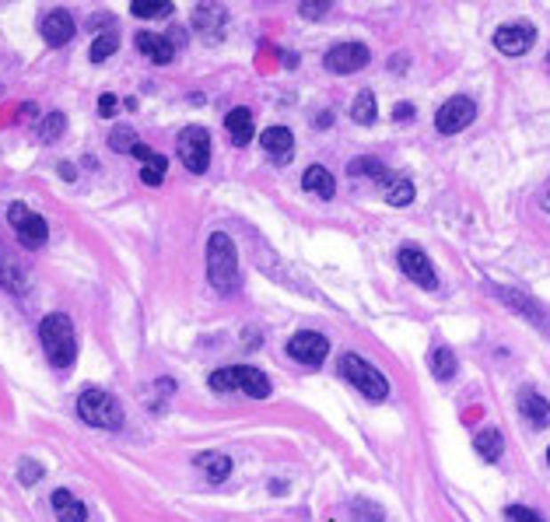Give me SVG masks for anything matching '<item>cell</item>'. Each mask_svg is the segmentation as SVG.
<instances>
[{"instance_id": "2e32d148", "label": "cell", "mask_w": 550, "mask_h": 522, "mask_svg": "<svg viewBox=\"0 0 550 522\" xmlns=\"http://www.w3.org/2000/svg\"><path fill=\"white\" fill-rule=\"evenodd\" d=\"M519 414L533 424V428H547L550 424V404L537 389H519Z\"/></svg>"}, {"instance_id": "6da1fadb", "label": "cell", "mask_w": 550, "mask_h": 522, "mask_svg": "<svg viewBox=\"0 0 550 522\" xmlns=\"http://www.w3.org/2000/svg\"><path fill=\"white\" fill-rule=\"evenodd\" d=\"M39 341H43V350H46L53 368H70L74 365V357H77V333H74V323L63 312H50L39 323Z\"/></svg>"}, {"instance_id": "277c9868", "label": "cell", "mask_w": 550, "mask_h": 522, "mask_svg": "<svg viewBox=\"0 0 550 522\" xmlns=\"http://www.w3.org/2000/svg\"><path fill=\"white\" fill-rule=\"evenodd\" d=\"M77 414H81V421L92 424V428H106V431H119V428H123V406H119V400H116L112 393H106V389H99V386L81 389V397H77Z\"/></svg>"}, {"instance_id": "f1b7e54d", "label": "cell", "mask_w": 550, "mask_h": 522, "mask_svg": "<svg viewBox=\"0 0 550 522\" xmlns=\"http://www.w3.org/2000/svg\"><path fill=\"white\" fill-rule=\"evenodd\" d=\"M137 144H141V141H137V133H133L130 126H116L109 133V148L112 151H119V155H133Z\"/></svg>"}, {"instance_id": "44dd1931", "label": "cell", "mask_w": 550, "mask_h": 522, "mask_svg": "<svg viewBox=\"0 0 550 522\" xmlns=\"http://www.w3.org/2000/svg\"><path fill=\"white\" fill-rule=\"evenodd\" d=\"M193 463L207 473V480H211V484H221V480L231 473V460H228L224 453H200Z\"/></svg>"}, {"instance_id": "7c38bea8", "label": "cell", "mask_w": 550, "mask_h": 522, "mask_svg": "<svg viewBox=\"0 0 550 522\" xmlns=\"http://www.w3.org/2000/svg\"><path fill=\"white\" fill-rule=\"evenodd\" d=\"M361 67H368V46L361 43H336L327 53V70L333 74H358Z\"/></svg>"}, {"instance_id": "60d3db41", "label": "cell", "mask_w": 550, "mask_h": 522, "mask_svg": "<svg viewBox=\"0 0 550 522\" xmlns=\"http://www.w3.org/2000/svg\"><path fill=\"white\" fill-rule=\"evenodd\" d=\"M540 204H544V211H550V193L544 197V200H540Z\"/></svg>"}, {"instance_id": "30bf717a", "label": "cell", "mask_w": 550, "mask_h": 522, "mask_svg": "<svg viewBox=\"0 0 550 522\" xmlns=\"http://www.w3.org/2000/svg\"><path fill=\"white\" fill-rule=\"evenodd\" d=\"M473 116H477L473 99L456 95V99H449L439 113H435V126H439V133H459V130H466L473 123Z\"/></svg>"}, {"instance_id": "e575fe53", "label": "cell", "mask_w": 550, "mask_h": 522, "mask_svg": "<svg viewBox=\"0 0 550 522\" xmlns=\"http://www.w3.org/2000/svg\"><path fill=\"white\" fill-rule=\"evenodd\" d=\"M327 11H330V4H327V0H323V4H312V0H305V4H302V18H323Z\"/></svg>"}, {"instance_id": "9a60e30c", "label": "cell", "mask_w": 550, "mask_h": 522, "mask_svg": "<svg viewBox=\"0 0 550 522\" xmlns=\"http://www.w3.org/2000/svg\"><path fill=\"white\" fill-rule=\"evenodd\" d=\"M260 148H263L274 162H291V155H295V133H291L287 126H267V130L260 133Z\"/></svg>"}, {"instance_id": "74e56055", "label": "cell", "mask_w": 550, "mask_h": 522, "mask_svg": "<svg viewBox=\"0 0 550 522\" xmlns=\"http://www.w3.org/2000/svg\"><path fill=\"white\" fill-rule=\"evenodd\" d=\"M392 119H396V123H410V119H414V106H410V102H400V106L392 109Z\"/></svg>"}, {"instance_id": "5bb4252c", "label": "cell", "mask_w": 550, "mask_h": 522, "mask_svg": "<svg viewBox=\"0 0 550 522\" xmlns=\"http://www.w3.org/2000/svg\"><path fill=\"white\" fill-rule=\"evenodd\" d=\"M43 39H46V46H67L74 39V18H70V11L56 7V11H50L43 18Z\"/></svg>"}, {"instance_id": "3957f363", "label": "cell", "mask_w": 550, "mask_h": 522, "mask_svg": "<svg viewBox=\"0 0 550 522\" xmlns=\"http://www.w3.org/2000/svg\"><path fill=\"white\" fill-rule=\"evenodd\" d=\"M211 389L214 393H246L253 400H267L274 393L271 379L260 368H249V365H231V368L214 372L211 375Z\"/></svg>"}, {"instance_id": "f546056e", "label": "cell", "mask_w": 550, "mask_h": 522, "mask_svg": "<svg viewBox=\"0 0 550 522\" xmlns=\"http://www.w3.org/2000/svg\"><path fill=\"white\" fill-rule=\"evenodd\" d=\"M116 50H119V36H116V32H106V36H99V39L92 43L88 57H92V63H102V60H109Z\"/></svg>"}, {"instance_id": "e0dca14e", "label": "cell", "mask_w": 550, "mask_h": 522, "mask_svg": "<svg viewBox=\"0 0 550 522\" xmlns=\"http://www.w3.org/2000/svg\"><path fill=\"white\" fill-rule=\"evenodd\" d=\"M137 50L151 60V63H158V67L172 63V57H175L172 39H166V36H155V32H141V36H137Z\"/></svg>"}, {"instance_id": "d590c367", "label": "cell", "mask_w": 550, "mask_h": 522, "mask_svg": "<svg viewBox=\"0 0 550 522\" xmlns=\"http://www.w3.org/2000/svg\"><path fill=\"white\" fill-rule=\"evenodd\" d=\"M354 519L358 522H379L383 519V512H379V509H372V512H368V509H365V502H358V505H354Z\"/></svg>"}, {"instance_id": "4fadbf2b", "label": "cell", "mask_w": 550, "mask_h": 522, "mask_svg": "<svg viewBox=\"0 0 550 522\" xmlns=\"http://www.w3.org/2000/svg\"><path fill=\"white\" fill-rule=\"evenodd\" d=\"M224 25H228V11L221 4H200L193 11V28L207 39V43H218L224 36Z\"/></svg>"}, {"instance_id": "4dcf8cb0", "label": "cell", "mask_w": 550, "mask_h": 522, "mask_svg": "<svg viewBox=\"0 0 550 522\" xmlns=\"http://www.w3.org/2000/svg\"><path fill=\"white\" fill-rule=\"evenodd\" d=\"M385 200H389L392 207H407V204L414 200V182H410V179H396V182L389 186Z\"/></svg>"}, {"instance_id": "ba28073f", "label": "cell", "mask_w": 550, "mask_h": 522, "mask_svg": "<svg viewBox=\"0 0 550 522\" xmlns=\"http://www.w3.org/2000/svg\"><path fill=\"white\" fill-rule=\"evenodd\" d=\"M396 260H400V270H403L414 285H421V288H428V291L439 288V274H435L432 260H428L417 245H403V249L396 253Z\"/></svg>"}, {"instance_id": "83f0119b", "label": "cell", "mask_w": 550, "mask_h": 522, "mask_svg": "<svg viewBox=\"0 0 550 522\" xmlns=\"http://www.w3.org/2000/svg\"><path fill=\"white\" fill-rule=\"evenodd\" d=\"M166 169H168L166 155H158V151H155V155L144 162V169H141V182H144V186H162Z\"/></svg>"}, {"instance_id": "d4e9b609", "label": "cell", "mask_w": 550, "mask_h": 522, "mask_svg": "<svg viewBox=\"0 0 550 522\" xmlns=\"http://www.w3.org/2000/svg\"><path fill=\"white\" fill-rule=\"evenodd\" d=\"M376 95L372 92H358V99H354V106H351V119L354 123H361V126H372L376 123Z\"/></svg>"}, {"instance_id": "b9f144b4", "label": "cell", "mask_w": 550, "mask_h": 522, "mask_svg": "<svg viewBox=\"0 0 550 522\" xmlns=\"http://www.w3.org/2000/svg\"><path fill=\"white\" fill-rule=\"evenodd\" d=\"M547 463H550V449H547Z\"/></svg>"}, {"instance_id": "5b68a950", "label": "cell", "mask_w": 550, "mask_h": 522, "mask_svg": "<svg viewBox=\"0 0 550 522\" xmlns=\"http://www.w3.org/2000/svg\"><path fill=\"white\" fill-rule=\"evenodd\" d=\"M340 375H344L365 400H372V404H383L385 397H389L385 375L376 365H368L361 354H344V357H340Z\"/></svg>"}, {"instance_id": "7a4b0ae2", "label": "cell", "mask_w": 550, "mask_h": 522, "mask_svg": "<svg viewBox=\"0 0 550 522\" xmlns=\"http://www.w3.org/2000/svg\"><path fill=\"white\" fill-rule=\"evenodd\" d=\"M207 281L221 294H228L239 285V253H235V242L224 232H214L207 238Z\"/></svg>"}, {"instance_id": "52a82bcc", "label": "cell", "mask_w": 550, "mask_h": 522, "mask_svg": "<svg viewBox=\"0 0 550 522\" xmlns=\"http://www.w3.org/2000/svg\"><path fill=\"white\" fill-rule=\"evenodd\" d=\"M179 158L190 173H207L211 165V133L204 126H186L179 133Z\"/></svg>"}, {"instance_id": "8d00e7d4", "label": "cell", "mask_w": 550, "mask_h": 522, "mask_svg": "<svg viewBox=\"0 0 550 522\" xmlns=\"http://www.w3.org/2000/svg\"><path fill=\"white\" fill-rule=\"evenodd\" d=\"M116 106H119L116 95H102L99 99V116H116Z\"/></svg>"}, {"instance_id": "8fae6325", "label": "cell", "mask_w": 550, "mask_h": 522, "mask_svg": "<svg viewBox=\"0 0 550 522\" xmlns=\"http://www.w3.org/2000/svg\"><path fill=\"white\" fill-rule=\"evenodd\" d=\"M533 43H537V28L530 21H512V25H501L495 32V46L505 57H522Z\"/></svg>"}, {"instance_id": "1f68e13d", "label": "cell", "mask_w": 550, "mask_h": 522, "mask_svg": "<svg viewBox=\"0 0 550 522\" xmlns=\"http://www.w3.org/2000/svg\"><path fill=\"white\" fill-rule=\"evenodd\" d=\"M351 175H368V179H385V165L379 158H354L351 162Z\"/></svg>"}, {"instance_id": "4316f807", "label": "cell", "mask_w": 550, "mask_h": 522, "mask_svg": "<svg viewBox=\"0 0 550 522\" xmlns=\"http://www.w3.org/2000/svg\"><path fill=\"white\" fill-rule=\"evenodd\" d=\"M175 7L168 4V0H137V4H130V14L133 18H168Z\"/></svg>"}, {"instance_id": "cb8c5ba5", "label": "cell", "mask_w": 550, "mask_h": 522, "mask_svg": "<svg viewBox=\"0 0 550 522\" xmlns=\"http://www.w3.org/2000/svg\"><path fill=\"white\" fill-rule=\"evenodd\" d=\"M63 130H67V116L63 113H46V116L39 119V126H36V133H39V141L43 144H53L63 137Z\"/></svg>"}, {"instance_id": "836d02e7", "label": "cell", "mask_w": 550, "mask_h": 522, "mask_svg": "<svg viewBox=\"0 0 550 522\" xmlns=\"http://www.w3.org/2000/svg\"><path fill=\"white\" fill-rule=\"evenodd\" d=\"M18 477H21V484H36L43 477V466L36 463V460H21L18 463Z\"/></svg>"}, {"instance_id": "484cf974", "label": "cell", "mask_w": 550, "mask_h": 522, "mask_svg": "<svg viewBox=\"0 0 550 522\" xmlns=\"http://www.w3.org/2000/svg\"><path fill=\"white\" fill-rule=\"evenodd\" d=\"M432 375H435L439 382H449V379L456 375V354L449 348L432 350Z\"/></svg>"}, {"instance_id": "ab89813d", "label": "cell", "mask_w": 550, "mask_h": 522, "mask_svg": "<svg viewBox=\"0 0 550 522\" xmlns=\"http://www.w3.org/2000/svg\"><path fill=\"white\" fill-rule=\"evenodd\" d=\"M60 175H63V179H74V165H67V162H63V165H60Z\"/></svg>"}, {"instance_id": "8992f818", "label": "cell", "mask_w": 550, "mask_h": 522, "mask_svg": "<svg viewBox=\"0 0 550 522\" xmlns=\"http://www.w3.org/2000/svg\"><path fill=\"white\" fill-rule=\"evenodd\" d=\"M7 225L14 229L18 242H21L25 249H43L46 238H50V225H46V218L32 214L25 204H11V207H7Z\"/></svg>"}, {"instance_id": "d6986e66", "label": "cell", "mask_w": 550, "mask_h": 522, "mask_svg": "<svg viewBox=\"0 0 550 522\" xmlns=\"http://www.w3.org/2000/svg\"><path fill=\"white\" fill-rule=\"evenodd\" d=\"M50 502H53V516L60 522H85L88 519L85 502H77V498H74L70 491H63V487L53 491V498H50Z\"/></svg>"}, {"instance_id": "7402d4cb", "label": "cell", "mask_w": 550, "mask_h": 522, "mask_svg": "<svg viewBox=\"0 0 550 522\" xmlns=\"http://www.w3.org/2000/svg\"><path fill=\"white\" fill-rule=\"evenodd\" d=\"M473 449L481 453V460H488V463H497V460H501V449H505V442H501V431H495V428H484V431L473 438Z\"/></svg>"}, {"instance_id": "9c48e42d", "label": "cell", "mask_w": 550, "mask_h": 522, "mask_svg": "<svg viewBox=\"0 0 550 522\" xmlns=\"http://www.w3.org/2000/svg\"><path fill=\"white\" fill-rule=\"evenodd\" d=\"M327 354H330V341H327L323 333L302 330V333H295V337L287 341V357H295V361H302V365H309V368H319Z\"/></svg>"}, {"instance_id": "d6a6232c", "label": "cell", "mask_w": 550, "mask_h": 522, "mask_svg": "<svg viewBox=\"0 0 550 522\" xmlns=\"http://www.w3.org/2000/svg\"><path fill=\"white\" fill-rule=\"evenodd\" d=\"M505 522H544V516L526 509V505H508L505 509Z\"/></svg>"}, {"instance_id": "ffe728a7", "label": "cell", "mask_w": 550, "mask_h": 522, "mask_svg": "<svg viewBox=\"0 0 550 522\" xmlns=\"http://www.w3.org/2000/svg\"><path fill=\"white\" fill-rule=\"evenodd\" d=\"M302 189L305 193H316L319 200H330L333 193H336V182H333V175L323 165H312V169H305V175H302Z\"/></svg>"}, {"instance_id": "603a6c76", "label": "cell", "mask_w": 550, "mask_h": 522, "mask_svg": "<svg viewBox=\"0 0 550 522\" xmlns=\"http://www.w3.org/2000/svg\"><path fill=\"white\" fill-rule=\"evenodd\" d=\"M0 285L11 291H25V270L4 253V245H0Z\"/></svg>"}, {"instance_id": "ac0fdd59", "label": "cell", "mask_w": 550, "mask_h": 522, "mask_svg": "<svg viewBox=\"0 0 550 522\" xmlns=\"http://www.w3.org/2000/svg\"><path fill=\"white\" fill-rule=\"evenodd\" d=\"M224 130H228V137H231L235 148H246V144L253 141V113H249L246 106L231 109V113L224 116Z\"/></svg>"}, {"instance_id": "f35d334b", "label": "cell", "mask_w": 550, "mask_h": 522, "mask_svg": "<svg viewBox=\"0 0 550 522\" xmlns=\"http://www.w3.org/2000/svg\"><path fill=\"white\" fill-rule=\"evenodd\" d=\"M151 155H155V151H151L148 144H137V148H133V158H141V162H148Z\"/></svg>"}]
</instances>
